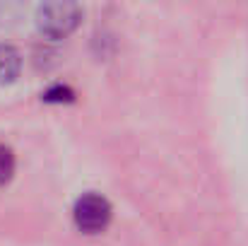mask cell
Returning a JSON list of instances; mask_svg holds the SVG:
<instances>
[{"label": "cell", "mask_w": 248, "mask_h": 246, "mask_svg": "<svg viewBox=\"0 0 248 246\" xmlns=\"http://www.w3.org/2000/svg\"><path fill=\"white\" fill-rule=\"evenodd\" d=\"M82 10L75 2H44L36 12V24L46 36L63 39L80 24Z\"/></svg>", "instance_id": "6da1fadb"}, {"label": "cell", "mask_w": 248, "mask_h": 246, "mask_svg": "<svg viewBox=\"0 0 248 246\" xmlns=\"http://www.w3.org/2000/svg\"><path fill=\"white\" fill-rule=\"evenodd\" d=\"M12 171H15V155L7 145L0 143V186L10 181Z\"/></svg>", "instance_id": "277c9868"}, {"label": "cell", "mask_w": 248, "mask_h": 246, "mask_svg": "<svg viewBox=\"0 0 248 246\" xmlns=\"http://www.w3.org/2000/svg\"><path fill=\"white\" fill-rule=\"evenodd\" d=\"M19 66H22V58L17 49L10 44H0V84L15 80L19 73Z\"/></svg>", "instance_id": "3957f363"}, {"label": "cell", "mask_w": 248, "mask_h": 246, "mask_svg": "<svg viewBox=\"0 0 248 246\" xmlns=\"http://www.w3.org/2000/svg\"><path fill=\"white\" fill-rule=\"evenodd\" d=\"M73 217L82 232H89V234L101 232L111 220V203L99 193H84L75 200Z\"/></svg>", "instance_id": "7a4b0ae2"}, {"label": "cell", "mask_w": 248, "mask_h": 246, "mask_svg": "<svg viewBox=\"0 0 248 246\" xmlns=\"http://www.w3.org/2000/svg\"><path fill=\"white\" fill-rule=\"evenodd\" d=\"M44 99L46 101H73L75 99V92L68 84H53L51 89L44 92Z\"/></svg>", "instance_id": "5b68a950"}]
</instances>
